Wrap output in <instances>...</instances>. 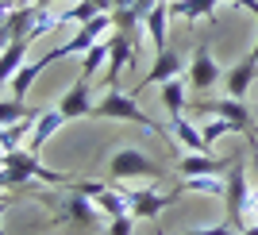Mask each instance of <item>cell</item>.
Masks as SVG:
<instances>
[{
    "label": "cell",
    "instance_id": "cell-1",
    "mask_svg": "<svg viewBox=\"0 0 258 235\" xmlns=\"http://www.w3.org/2000/svg\"><path fill=\"white\" fill-rule=\"evenodd\" d=\"M0 178H4V189H20V185H31V182H43V185H66L70 182V173L50 170L46 162H39L35 150H12V154H4Z\"/></svg>",
    "mask_w": 258,
    "mask_h": 235
},
{
    "label": "cell",
    "instance_id": "cell-2",
    "mask_svg": "<svg viewBox=\"0 0 258 235\" xmlns=\"http://www.w3.org/2000/svg\"><path fill=\"white\" fill-rule=\"evenodd\" d=\"M93 116H104V120H127V124H135V128H143V135H166V131L154 124L147 112L139 108V100H135V93H123V89H104L97 100V108H93Z\"/></svg>",
    "mask_w": 258,
    "mask_h": 235
},
{
    "label": "cell",
    "instance_id": "cell-3",
    "mask_svg": "<svg viewBox=\"0 0 258 235\" xmlns=\"http://www.w3.org/2000/svg\"><path fill=\"white\" fill-rule=\"evenodd\" d=\"M108 173H112L116 182H158L166 170H162L147 150H139V147H119L116 154L108 158Z\"/></svg>",
    "mask_w": 258,
    "mask_h": 235
},
{
    "label": "cell",
    "instance_id": "cell-4",
    "mask_svg": "<svg viewBox=\"0 0 258 235\" xmlns=\"http://www.w3.org/2000/svg\"><path fill=\"white\" fill-rule=\"evenodd\" d=\"M108 31H116V20H112V12H100L97 20H89V23H81V27H77L74 39L58 43V50H62V58H77V54L93 50V46H97Z\"/></svg>",
    "mask_w": 258,
    "mask_h": 235
},
{
    "label": "cell",
    "instance_id": "cell-5",
    "mask_svg": "<svg viewBox=\"0 0 258 235\" xmlns=\"http://www.w3.org/2000/svg\"><path fill=\"white\" fill-rule=\"evenodd\" d=\"M35 16H39V4H31V0H20V4L4 0V23H0V39H4V46L16 43V39H27L31 27H35Z\"/></svg>",
    "mask_w": 258,
    "mask_h": 235
},
{
    "label": "cell",
    "instance_id": "cell-6",
    "mask_svg": "<svg viewBox=\"0 0 258 235\" xmlns=\"http://www.w3.org/2000/svg\"><path fill=\"white\" fill-rule=\"evenodd\" d=\"M227 70H220V62L212 58V50L208 46H197L193 58H189V66H185V77H189V85L197 89V93H208V89H216L220 81H224Z\"/></svg>",
    "mask_w": 258,
    "mask_h": 235
},
{
    "label": "cell",
    "instance_id": "cell-7",
    "mask_svg": "<svg viewBox=\"0 0 258 235\" xmlns=\"http://www.w3.org/2000/svg\"><path fill=\"white\" fill-rule=\"evenodd\" d=\"M247 197H250V182H247V166L243 162H231V170H227V224L239 227L243 231V208H247Z\"/></svg>",
    "mask_w": 258,
    "mask_h": 235
},
{
    "label": "cell",
    "instance_id": "cell-8",
    "mask_svg": "<svg viewBox=\"0 0 258 235\" xmlns=\"http://www.w3.org/2000/svg\"><path fill=\"white\" fill-rule=\"evenodd\" d=\"M235 158H216L212 150H185L181 158L173 162L177 178H201V173H227Z\"/></svg>",
    "mask_w": 258,
    "mask_h": 235
},
{
    "label": "cell",
    "instance_id": "cell-9",
    "mask_svg": "<svg viewBox=\"0 0 258 235\" xmlns=\"http://www.w3.org/2000/svg\"><path fill=\"white\" fill-rule=\"evenodd\" d=\"M181 193L177 189H151V185H135L131 189V201H135V216L139 220H158Z\"/></svg>",
    "mask_w": 258,
    "mask_h": 235
},
{
    "label": "cell",
    "instance_id": "cell-10",
    "mask_svg": "<svg viewBox=\"0 0 258 235\" xmlns=\"http://www.w3.org/2000/svg\"><path fill=\"white\" fill-rule=\"evenodd\" d=\"M66 220L77 224V227H100L108 216H104V208L97 204V197L70 189V197H66Z\"/></svg>",
    "mask_w": 258,
    "mask_h": 235
},
{
    "label": "cell",
    "instance_id": "cell-11",
    "mask_svg": "<svg viewBox=\"0 0 258 235\" xmlns=\"http://www.w3.org/2000/svg\"><path fill=\"white\" fill-rule=\"evenodd\" d=\"M54 108H58L66 120H85V116H93L97 100H93V89H89V81H85V77H77L74 85H70L62 96H58V104H54Z\"/></svg>",
    "mask_w": 258,
    "mask_h": 235
},
{
    "label": "cell",
    "instance_id": "cell-12",
    "mask_svg": "<svg viewBox=\"0 0 258 235\" xmlns=\"http://www.w3.org/2000/svg\"><path fill=\"white\" fill-rule=\"evenodd\" d=\"M54 62H62V50H58V46H54V50H46V54H39V58H31V62L23 66L20 74L12 77L8 93H12V96H20V100H23V96L31 93V85L39 81V74H43L46 66H54Z\"/></svg>",
    "mask_w": 258,
    "mask_h": 235
},
{
    "label": "cell",
    "instance_id": "cell-13",
    "mask_svg": "<svg viewBox=\"0 0 258 235\" xmlns=\"http://www.w3.org/2000/svg\"><path fill=\"white\" fill-rule=\"evenodd\" d=\"M185 74V66H181V58H177V54L173 50H162V54H154V66H151V74L143 77L139 85L131 89V93L139 96L143 89H151V85H166V81H170V77H181Z\"/></svg>",
    "mask_w": 258,
    "mask_h": 235
},
{
    "label": "cell",
    "instance_id": "cell-14",
    "mask_svg": "<svg viewBox=\"0 0 258 235\" xmlns=\"http://www.w3.org/2000/svg\"><path fill=\"white\" fill-rule=\"evenodd\" d=\"M254 81H258V62L250 58V54L224 74V89H227V96H235V100H247V93H250Z\"/></svg>",
    "mask_w": 258,
    "mask_h": 235
},
{
    "label": "cell",
    "instance_id": "cell-15",
    "mask_svg": "<svg viewBox=\"0 0 258 235\" xmlns=\"http://www.w3.org/2000/svg\"><path fill=\"white\" fill-rule=\"evenodd\" d=\"M224 0H170V16L173 20H185V23H216V12H220Z\"/></svg>",
    "mask_w": 258,
    "mask_h": 235
},
{
    "label": "cell",
    "instance_id": "cell-16",
    "mask_svg": "<svg viewBox=\"0 0 258 235\" xmlns=\"http://www.w3.org/2000/svg\"><path fill=\"white\" fill-rule=\"evenodd\" d=\"M66 124H70V120H66L58 108H43V112H39V120H35L31 139H27V150H35V154H39V150L46 147V139H54V135H58Z\"/></svg>",
    "mask_w": 258,
    "mask_h": 235
},
{
    "label": "cell",
    "instance_id": "cell-17",
    "mask_svg": "<svg viewBox=\"0 0 258 235\" xmlns=\"http://www.w3.org/2000/svg\"><path fill=\"white\" fill-rule=\"evenodd\" d=\"M170 20H173V16H170V0H162L158 8L143 20V35H147V43H151L154 54L170 50V46H166V27H170Z\"/></svg>",
    "mask_w": 258,
    "mask_h": 235
},
{
    "label": "cell",
    "instance_id": "cell-18",
    "mask_svg": "<svg viewBox=\"0 0 258 235\" xmlns=\"http://www.w3.org/2000/svg\"><path fill=\"white\" fill-rule=\"evenodd\" d=\"M97 204L104 208L108 220L135 212V201H131V189H127V185H104V189L97 193Z\"/></svg>",
    "mask_w": 258,
    "mask_h": 235
},
{
    "label": "cell",
    "instance_id": "cell-19",
    "mask_svg": "<svg viewBox=\"0 0 258 235\" xmlns=\"http://www.w3.org/2000/svg\"><path fill=\"white\" fill-rule=\"evenodd\" d=\"M170 139H177L185 150H208V143H205V128H197V124L185 116V112L170 116Z\"/></svg>",
    "mask_w": 258,
    "mask_h": 235
},
{
    "label": "cell",
    "instance_id": "cell-20",
    "mask_svg": "<svg viewBox=\"0 0 258 235\" xmlns=\"http://www.w3.org/2000/svg\"><path fill=\"white\" fill-rule=\"evenodd\" d=\"M31 43H35V39H16V43L4 46V54H0V81H4V89H8L12 77L27 66V50H31Z\"/></svg>",
    "mask_w": 258,
    "mask_h": 235
},
{
    "label": "cell",
    "instance_id": "cell-21",
    "mask_svg": "<svg viewBox=\"0 0 258 235\" xmlns=\"http://www.w3.org/2000/svg\"><path fill=\"white\" fill-rule=\"evenodd\" d=\"M189 77H170L166 85H158V100H162V108H166V116H177V112H185V96H189Z\"/></svg>",
    "mask_w": 258,
    "mask_h": 235
},
{
    "label": "cell",
    "instance_id": "cell-22",
    "mask_svg": "<svg viewBox=\"0 0 258 235\" xmlns=\"http://www.w3.org/2000/svg\"><path fill=\"white\" fill-rule=\"evenodd\" d=\"M177 193H201V197H224L227 193V173H201V178H181Z\"/></svg>",
    "mask_w": 258,
    "mask_h": 235
},
{
    "label": "cell",
    "instance_id": "cell-23",
    "mask_svg": "<svg viewBox=\"0 0 258 235\" xmlns=\"http://www.w3.org/2000/svg\"><path fill=\"white\" fill-rule=\"evenodd\" d=\"M35 120H39V116H27V120H20V124H8V128L0 131V147H4V154H12V150H23V139H31L27 131H35Z\"/></svg>",
    "mask_w": 258,
    "mask_h": 235
},
{
    "label": "cell",
    "instance_id": "cell-24",
    "mask_svg": "<svg viewBox=\"0 0 258 235\" xmlns=\"http://www.w3.org/2000/svg\"><path fill=\"white\" fill-rule=\"evenodd\" d=\"M108 54H112L108 39H100V43L93 46V50H85V54H81V77H85V81H93V77H97L100 70L108 66Z\"/></svg>",
    "mask_w": 258,
    "mask_h": 235
},
{
    "label": "cell",
    "instance_id": "cell-25",
    "mask_svg": "<svg viewBox=\"0 0 258 235\" xmlns=\"http://www.w3.org/2000/svg\"><path fill=\"white\" fill-rule=\"evenodd\" d=\"M43 108H31L27 100H20V96H8L4 104H0V116H4V128L8 124H20V120H27V116H39Z\"/></svg>",
    "mask_w": 258,
    "mask_h": 235
},
{
    "label": "cell",
    "instance_id": "cell-26",
    "mask_svg": "<svg viewBox=\"0 0 258 235\" xmlns=\"http://www.w3.org/2000/svg\"><path fill=\"white\" fill-rule=\"evenodd\" d=\"M100 16V4L97 0H70V8H66V23H89V20H97Z\"/></svg>",
    "mask_w": 258,
    "mask_h": 235
},
{
    "label": "cell",
    "instance_id": "cell-27",
    "mask_svg": "<svg viewBox=\"0 0 258 235\" xmlns=\"http://www.w3.org/2000/svg\"><path fill=\"white\" fill-rule=\"evenodd\" d=\"M201 128H205V143H208V150H212L224 135H231V131H235V124H231V120H224V116H212L208 124H201Z\"/></svg>",
    "mask_w": 258,
    "mask_h": 235
},
{
    "label": "cell",
    "instance_id": "cell-28",
    "mask_svg": "<svg viewBox=\"0 0 258 235\" xmlns=\"http://www.w3.org/2000/svg\"><path fill=\"white\" fill-rule=\"evenodd\" d=\"M135 224H139V216H135V212L116 216V220H108V235H135Z\"/></svg>",
    "mask_w": 258,
    "mask_h": 235
},
{
    "label": "cell",
    "instance_id": "cell-29",
    "mask_svg": "<svg viewBox=\"0 0 258 235\" xmlns=\"http://www.w3.org/2000/svg\"><path fill=\"white\" fill-rule=\"evenodd\" d=\"M185 235H243V231L231 227V224H205V227H193V231H185Z\"/></svg>",
    "mask_w": 258,
    "mask_h": 235
},
{
    "label": "cell",
    "instance_id": "cell-30",
    "mask_svg": "<svg viewBox=\"0 0 258 235\" xmlns=\"http://www.w3.org/2000/svg\"><path fill=\"white\" fill-rule=\"evenodd\" d=\"M258 224V185H250V197H247V208H243V227Z\"/></svg>",
    "mask_w": 258,
    "mask_h": 235
},
{
    "label": "cell",
    "instance_id": "cell-31",
    "mask_svg": "<svg viewBox=\"0 0 258 235\" xmlns=\"http://www.w3.org/2000/svg\"><path fill=\"white\" fill-rule=\"evenodd\" d=\"M224 4H231V8H247L250 16L258 20V0H224Z\"/></svg>",
    "mask_w": 258,
    "mask_h": 235
},
{
    "label": "cell",
    "instance_id": "cell-32",
    "mask_svg": "<svg viewBox=\"0 0 258 235\" xmlns=\"http://www.w3.org/2000/svg\"><path fill=\"white\" fill-rule=\"evenodd\" d=\"M112 4H116V8H131V4H135V0H112Z\"/></svg>",
    "mask_w": 258,
    "mask_h": 235
},
{
    "label": "cell",
    "instance_id": "cell-33",
    "mask_svg": "<svg viewBox=\"0 0 258 235\" xmlns=\"http://www.w3.org/2000/svg\"><path fill=\"white\" fill-rule=\"evenodd\" d=\"M243 235H258V224H247V227H243Z\"/></svg>",
    "mask_w": 258,
    "mask_h": 235
},
{
    "label": "cell",
    "instance_id": "cell-34",
    "mask_svg": "<svg viewBox=\"0 0 258 235\" xmlns=\"http://www.w3.org/2000/svg\"><path fill=\"white\" fill-rule=\"evenodd\" d=\"M250 58H254V62H258V39H254V46H250Z\"/></svg>",
    "mask_w": 258,
    "mask_h": 235
},
{
    "label": "cell",
    "instance_id": "cell-35",
    "mask_svg": "<svg viewBox=\"0 0 258 235\" xmlns=\"http://www.w3.org/2000/svg\"><path fill=\"white\" fill-rule=\"evenodd\" d=\"M31 4H58V0H31Z\"/></svg>",
    "mask_w": 258,
    "mask_h": 235
}]
</instances>
